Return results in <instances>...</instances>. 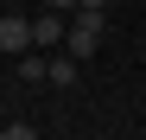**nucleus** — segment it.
Wrapping results in <instances>:
<instances>
[{"label": "nucleus", "mask_w": 146, "mask_h": 140, "mask_svg": "<svg viewBox=\"0 0 146 140\" xmlns=\"http://www.w3.org/2000/svg\"><path fill=\"white\" fill-rule=\"evenodd\" d=\"M102 26H108V7H76V26L64 32V51H76V57L89 64L95 45H102Z\"/></svg>", "instance_id": "1"}, {"label": "nucleus", "mask_w": 146, "mask_h": 140, "mask_svg": "<svg viewBox=\"0 0 146 140\" xmlns=\"http://www.w3.org/2000/svg\"><path fill=\"white\" fill-rule=\"evenodd\" d=\"M83 7H108V0H83Z\"/></svg>", "instance_id": "5"}, {"label": "nucleus", "mask_w": 146, "mask_h": 140, "mask_svg": "<svg viewBox=\"0 0 146 140\" xmlns=\"http://www.w3.org/2000/svg\"><path fill=\"white\" fill-rule=\"evenodd\" d=\"M44 7H51V13H70V7H83V0H44Z\"/></svg>", "instance_id": "4"}, {"label": "nucleus", "mask_w": 146, "mask_h": 140, "mask_svg": "<svg viewBox=\"0 0 146 140\" xmlns=\"http://www.w3.org/2000/svg\"><path fill=\"white\" fill-rule=\"evenodd\" d=\"M76 64H83L76 51H64V57H44V77H51L57 89H70V83H76Z\"/></svg>", "instance_id": "2"}, {"label": "nucleus", "mask_w": 146, "mask_h": 140, "mask_svg": "<svg viewBox=\"0 0 146 140\" xmlns=\"http://www.w3.org/2000/svg\"><path fill=\"white\" fill-rule=\"evenodd\" d=\"M70 26H64V19H32V45H57Z\"/></svg>", "instance_id": "3"}]
</instances>
